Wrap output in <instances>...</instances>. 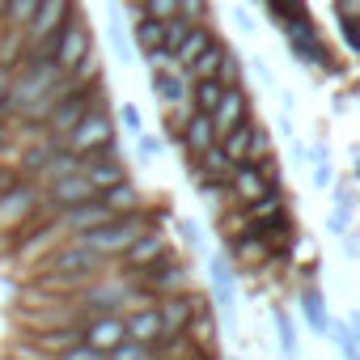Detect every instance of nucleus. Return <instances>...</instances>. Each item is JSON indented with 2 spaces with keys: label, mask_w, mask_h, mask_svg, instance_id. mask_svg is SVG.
<instances>
[{
  "label": "nucleus",
  "mask_w": 360,
  "mask_h": 360,
  "mask_svg": "<svg viewBox=\"0 0 360 360\" xmlns=\"http://www.w3.org/2000/svg\"><path fill=\"white\" fill-rule=\"evenodd\" d=\"M13 144H18V127H13V119H0V157H5Z\"/></svg>",
  "instance_id": "09e8293b"
},
{
  "label": "nucleus",
  "mask_w": 360,
  "mask_h": 360,
  "mask_svg": "<svg viewBox=\"0 0 360 360\" xmlns=\"http://www.w3.org/2000/svg\"><path fill=\"white\" fill-rule=\"evenodd\" d=\"M0 34H5V22H0Z\"/></svg>",
  "instance_id": "bf43d9fd"
},
{
  "label": "nucleus",
  "mask_w": 360,
  "mask_h": 360,
  "mask_svg": "<svg viewBox=\"0 0 360 360\" xmlns=\"http://www.w3.org/2000/svg\"><path fill=\"white\" fill-rule=\"evenodd\" d=\"M233 26H238L242 34H255V26H259V22H255V13H250V9H242V5H238V9H233Z\"/></svg>",
  "instance_id": "8fccbe9b"
},
{
  "label": "nucleus",
  "mask_w": 360,
  "mask_h": 360,
  "mask_svg": "<svg viewBox=\"0 0 360 360\" xmlns=\"http://www.w3.org/2000/svg\"><path fill=\"white\" fill-rule=\"evenodd\" d=\"M39 187H43V204H47V212H56V217L98 195V191H94V183H89L81 169L60 174V178H51V183H39Z\"/></svg>",
  "instance_id": "f8f14e48"
},
{
  "label": "nucleus",
  "mask_w": 360,
  "mask_h": 360,
  "mask_svg": "<svg viewBox=\"0 0 360 360\" xmlns=\"http://www.w3.org/2000/svg\"><path fill=\"white\" fill-rule=\"evenodd\" d=\"M140 13H148L157 22H169L178 13V0H140Z\"/></svg>",
  "instance_id": "a19ab883"
},
{
  "label": "nucleus",
  "mask_w": 360,
  "mask_h": 360,
  "mask_svg": "<svg viewBox=\"0 0 360 360\" xmlns=\"http://www.w3.org/2000/svg\"><path fill=\"white\" fill-rule=\"evenodd\" d=\"M5 5H9V0H0V18H5Z\"/></svg>",
  "instance_id": "13d9d810"
},
{
  "label": "nucleus",
  "mask_w": 360,
  "mask_h": 360,
  "mask_svg": "<svg viewBox=\"0 0 360 360\" xmlns=\"http://www.w3.org/2000/svg\"><path fill=\"white\" fill-rule=\"evenodd\" d=\"M5 360H13V356H5Z\"/></svg>",
  "instance_id": "052dcab7"
},
{
  "label": "nucleus",
  "mask_w": 360,
  "mask_h": 360,
  "mask_svg": "<svg viewBox=\"0 0 360 360\" xmlns=\"http://www.w3.org/2000/svg\"><path fill=\"white\" fill-rule=\"evenodd\" d=\"M106 360H153V343H140V339H123L119 347L106 352Z\"/></svg>",
  "instance_id": "72a5a7b5"
},
{
  "label": "nucleus",
  "mask_w": 360,
  "mask_h": 360,
  "mask_svg": "<svg viewBox=\"0 0 360 360\" xmlns=\"http://www.w3.org/2000/svg\"><path fill=\"white\" fill-rule=\"evenodd\" d=\"M153 85V98L161 102V110H178V106H187V94H191V81L183 72H157L148 77Z\"/></svg>",
  "instance_id": "aec40b11"
},
{
  "label": "nucleus",
  "mask_w": 360,
  "mask_h": 360,
  "mask_svg": "<svg viewBox=\"0 0 360 360\" xmlns=\"http://www.w3.org/2000/svg\"><path fill=\"white\" fill-rule=\"evenodd\" d=\"M314 183H318V187H330V165H326V161H318V169H314Z\"/></svg>",
  "instance_id": "5fc2aeb1"
},
{
  "label": "nucleus",
  "mask_w": 360,
  "mask_h": 360,
  "mask_svg": "<svg viewBox=\"0 0 360 360\" xmlns=\"http://www.w3.org/2000/svg\"><path fill=\"white\" fill-rule=\"evenodd\" d=\"M339 242H343V250H347L352 259H360V233H356V229H347V233H343Z\"/></svg>",
  "instance_id": "864d4df0"
},
{
  "label": "nucleus",
  "mask_w": 360,
  "mask_h": 360,
  "mask_svg": "<svg viewBox=\"0 0 360 360\" xmlns=\"http://www.w3.org/2000/svg\"><path fill=\"white\" fill-rule=\"evenodd\" d=\"M187 30H191V22H187V18H183V13H174V18H169V22H165V47H169V51H174V47H178V43H183V34H187Z\"/></svg>",
  "instance_id": "37998d69"
},
{
  "label": "nucleus",
  "mask_w": 360,
  "mask_h": 360,
  "mask_svg": "<svg viewBox=\"0 0 360 360\" xmlns=\"http://www.w3.org/2000/svg\"><path fill=\"white\" fill-rule=\"evenodd\" d=\"M208 288H212V301L221 309H233V301H238V271H233V259L225 250H217L208 259Z\"/></svg>",
  "instance_id": "a211bd4d"
},
{
  "label": "nucleus",
  "mask_w": 360,
  "mask_h": 360,
  "mask_svg": "<svg viewBox=\"0 0 360 360\" xmlns=\"http://www.w3.org/2000/svg\"><path fill=\"white\" fill-rule=\"evenodd\" d=\"M18 178H22V169H18V161H5V157H0V195H5L13 183H18Z\"/></svg>",
  "instance_id": "de8ad7c7"
},
{
  "label": "nucleus",
  "mask_w": 360,
  "mask_h": 360,
  "mask_svg": "<svg viewBox=\"0 0 360 360\" xmlns=\"http://www.w3.org/2000/svg\"><path fill=\"white\" fill-rule=\"evenodd\" d=\"M106 102H110V98H102V102H94V106L85 110V119L64 136V148H72L77 157H85V153L102 148L106 140H115V115L106 110Z\"/></svg>",
  "instance_id": "9d476101"
},
{
  "label": "nucleus",
  "mask_w": 360,
  "mask_h": 360,
  "mask_svg": "<svg viewBox=\"0 0 360 360\" xmlns=\"http://www.w3.org/2000/svg\"><path fill=\"white\" fill-rule=\"evenodd\" d=\"M271 318H276V330H280V352H284L288 360H297V326H292L288 309H284V305H276V309H271Z\"/></svg>",
  "instance_id": "2f4dec72"
},
{
  "label": "nucleus",
  "mask_w": 360,
  "mask_h": 360,
  "mask_svg": "<svg viewBox=\"0 0 360 360\" xmlns=\"http://www.w3.org/2000/svg\"><path fill=\"white\" fill-rule=\"evenodd\" d=\"M98 195H102V204H106L110 212H136V208H144V195L136 191L131 178H123V183H115V187H106V191H98Z\"/></svg>",
  "instance_id": "cd10ccee"
},
{
  "label": "nucleus",
  "mask_w": 360,
  "mask_h": 360,
  "mask_svg": "<svg viewBox=\"0 0 360 360\" xmlns=\"http://www.w3.org/2000/svg\"><path fill=\"white\" fill-rule=\"evenodd\" d=\"M110 47H115V56H119L123 64H131V39H127V30H123V13H119V9L110 13Z\"/></svg>",
  "instance_id": "473e14b6"
},
{
  "label": "nucleus",
  "mask_w": 360,
  "mask_h": 360,
  "mask_svg": "<svg viewBox=\"0 0 360 360\" xmlns=\"http://www.w3.org/2000/svg\"><path fill=\"white\" fill-rule=\"evenodd\" d=\"M221 94H225V85H221L217 77H204V81H191V94H187V106H191V110H204V115H212V110H217V102H221Z\"/></svg>",
  "instance_id": "c756f323"
},
{
  "label": "nucleus",
  "mask_w": 360,
  "mask_h": 360,
  "mask_svg": "<svg viewBox=\"0 0 360 360\" xmlns=\"http://www.w3.org/2000/svg\"><path fill=\"white\" fill-rule=\"evenodd\" d=\"M352 178H356V183H360V157H356V169H352Z\"/></svg>",
  "instance_id": "4d7b16f0"
},
{
  "label": "nucleus",
  "mask_w": 360,
  "mask_h": 360,
  "mask_svg": "<svg viewBox=\"0 0 360 360\" xmlns=\"http://www.w3.org/2000/svg\"><path fill=\"white\" fill-rule=\"evenodd\" d=\"M250 115H255V98H250L246 81H242V85H225V94H221V102H217V110H212V127H217V136H225L233 123H242V119H250Z\"/></svg>",
  "instance_id": "2eb2a0df"
},
{
  "label": "nucleus",
  "mask_w": 360,
  "mask_h": 360,
  "mask_svg": "<svg viewBox=\"0 0 360 360\" xmlns=\"http://www.w3.org/2000/svg\"><path fill=\"white\" fill-rule=\"evenodd\" d=\"M127 39H131V47H136L140 56L153 51V47H165V22H157V18H148V13H136Z\"/></svg>",
  "instance_id": "393cba45"
},
{
  "label": "nucleus",
  "mask_w": 360,
  "mask_h": 360,
  "mask_svg": "<svg viewBox=\"0 0 360 360\" xmlns=\"http://www.w3.org/2000/svg\"><path fill=\"white\" fill-rule=\"evenodd\" d=\"M157 153H161V140L148 136V131H140V136H136V157H140V161H153Z\"/></svg>",
  "instance_id": "a18cd8bd"
},
{
  "label": "nucleus",
  "mask_w": 360,
  "mask_h": 360,
  "mask_svg": "<svg viewBox=\"0 0 360 360\" xmlns=\"http://www.w3.org/2000/svg\"><path fill=\"white\" fill-rule=\"evenodd\" d=\"M81 9V0H39V5L30 9L22 39H26V51H39V56H51V39L60 34V26Z\"/></svg>",
  "instance_id": "423d86ee"
},
{
  "label": "nucleus",
  "mask_w": 360,
  "mask_h": 360,
  "mask_svg": "<svg viewBox=\"0 0 360 360\" xmlns=\"http://www.w3.org/2000/svg\"><path fill=\"white\" fill-rule=\"evenodd\" d=\"M255 123H259L255 115H250V119H242V123H233L225 136H217V144H221L233 161H246V157H250V136H255Z\"/></svg>",
  "instance_id": "bb28decb"
},
{
  "label": "nucleus",
  "mask_w": 360,
  "mask_h": 360,
  "mask_svg": "<svg viewBox=\"0 0 360 360\" xmlns=\"http://www.w3.org/2000/svg\"><path fill=\"white\" fill-rule=\"evenodd\" d=\"M89 56H98V43H94V26H89V18L77 9L64 26H60V34L51 39V60H56V68L64 72V77H72Z\"/></svg>",
  "instance_id": "39448f33"
},
{
  "label": "nucleus",
  "mask_w": 360,
  "mask_h": 360,
  "mask_svg": "<svg viewBox=\"0 0 360 360\" xmlns=\"http://www.w3.org/2000/svg\"><path fill=\"white\" fill-rule=\"evenodd\" d=\"M81 174L94 183V191H106V187L123 183V178H127V161H123L119 140H106L102 148L85 153V157H81Z\"/></svg>",
  "instance_id": "9b49d317"
},
{
  "label": "nucleus",
  "mask_w": 360,
  "mask_h": 360,
  "mask_svg": "<svg viewBox=\"0 0 360 360\" xmlns=\"http://www.w3.org/2000/svg\"><path fill=\"white\" fill-rule=\"evenodd\" d=\"M297 309H301V318L309 322L314 335H330V309H326V297H322L318 284H305L297 292Z\"/></svg>",
  "instance_id": "412c9836"
},
{
  "label": "nucleus",
  "mask_w": 360,
  "mask_h": 360,
  "mask_svg": "<svg viewBox=\"0 0 360 360\" xmlns=\"http://www.w3.org/2000/svg\"><path fill=\"white\" fill-rule=\"evenodd\" d=\"M178 144H183L187 161H195L204 148H212V144H217V127H212V115H204V110H187V119L178 123Z\"/></svg>",
  "instance_id": "f3484780"
},
{
  "label": "nucleus",
  "mask_w": 360,
  "mask_h": 360,
  "mask_svg": "<svg viewBox=\"0 0 360 360\" xmlns=\"http://www.w3.org/2000/svg\"><path fill=\"white\" fill-rule=\"evenodd\" d=\"M187 165H191V169H200V174H208V178H221V183H225V178L233 174V165H238V161H233L221 144H212V148H204V153H200L195 161H187Z\"/></svg>",
  "instance_id": "c85d7f7f"
},
{
  "label": "nucleus",
  "mask_w": 360,
  "mask_h": 360,
  "mask_svg": "<svg viewBox=\"0 0 360 360\" xmlns=\"http://www.w3.org/2000/svg\"><path fill=\"white\" fill-rule=\"evenodd\" d=\"M161 217H165V208H161V212H148V208L115 212L106 225H98V229H89V233H77V238H81L89 250H98L102 259H110V263H115V259H119V255H123V250H127V246H131V242L153 225V221H161Z\"/></svg>",
  "instance_id": "f03ea898"
},
{
  "label": "nucleus",
  "mask_w": 360,
  "mask_h": 360,
  "mask_svg": "<svg viewBox=\"0 0 360 360\" xmlns=\"http://www.w3.org/2000/svg\"><path fill=\"white\" fill-rule=\"evenodd\" d=\"M81 339L106 356L110 347H119V343L127 339V322H123V314H119V309H110V314H94V318L81 326Z\"/></svg>",
  "instance_id": "dca6fc26"
},
{
  "label": "nucleus",
  "mask_w": 360,
  "mask_h": 360,
  "mask_svg": "<svg viewBox=\"0 0 360 360\" xmlns=\"http://www.w3.org/2000/svg\"><path fill=\"white\" fill-rule=\"evenodd\" d=\"M115 123H119L127 136H140V131H144V115H140V106H136V102H123V106H119V115H115Z\"/></svg>",
  "instance_id": "e433bc0d"
},
{
  "label": "nucleus",
  "mask_w": 360,
  "mask_h": 360,
  "mask_svg": "<svg viewBox=\"0 0 360 360\" xmlns=\"http://www.w3.org/2000/svg\"><path fill=\"white\" fill-rule=\"evenodd\" d=\"M225 51H229V43L217 34V39H212V43H208V47H204V51H200V56H195L187 68H183V77H187V81H204V77H217V68H221Z\"/></svg>",
  "instance_id": "a878e982"
},
{
  "label": "nucleus",
  "mask_w": 360,
  "mask_h": 360,
  "mask_svg": "<svg viewBox=\"0 0 360 360\" xmlns=\"http://www.w3.org/2000/svg\"><path fill=\"white\" fill-rule=\"evenodd\" d=\"M242 77H246L242 56L229 47V51H225V60H221V68H217V81H221V85H242Z\"/></svg>",
  "instance_id": "f704fd0d"
},
{
  "label": "nucleus",
  "mask_w": 360,
  "mask_h": 360,
  "mask_svg": "<svg viewBox=\"0 0 360 360\" xmlns=\"http://www.w3.org/2000/svg\"><path fill=\"white\" fill-rule=\"evenodd\" d=\"M72 343H81V326H77V322H56V326H43V330L34 335V347H43L51 360H56L60 352H68Z\"/></svg>",
  "instance_id": "5701e85b"
},
{
  "label": "nucleus",
  "mask_w": 360,
  "mask_h": 360,
  "mask_svg": "<svg viewBox=\"0 0 360 360\" xmlns=\"http://www.w3.org/2000/svg\"><path fill=\"white\" fill-rule=\"evenodd\" d=\"M144 64H148V77H157V72H178V60H174L169 47H153V51H144Z\"/></svg>",
  "instance_id": "c9c22d12"
},
{
  "label": "nucleus",
  "mask_w": 360,
  "mask_h": 360,
  "mask_svg": "<svg viewBox=\"0 0 360 360\" xmlns=\"http://www.w3.org/2000/svg\"><path fill=\"white\" fill-rule=\"evenodd\" d=\"M339 30H343V43L360 51V18H339Z\"/></svg>",
  "instance_id": "49530a36"
},
{
  "label": "nucleus",
  "mask_w": 360,
  "mask_h": 360,
  "mask_svg": "<svg viewBox=\"0 0 360 360\" xmlns=\"http://www.w3.org/2000/svg\"><path fill=\"white\" fill-rule=\"evenodd\" d=\"M72 169H81V157H77L72 148H64V144H60V148H56V153L43 161V169L34 174V183H51V178H60V174H72Z\"/></svg>",
  "instance_id": "7c9ffc66"
},
{
  "label": "nucleus",
  "mask_w": 360,
  "mask_h": 360,
  "mask_svg": "<svg viewBox=\"0 0 360 360\" xmlns=\"http://www.w3.org/2000/svg\"><path fill=\"white\" fill-rule=\"evenodd\" d=\"M102 98H110V85L106 81H98V85H64V94L47 106V115H43V131L51 136V140H60L64 144V136L85 119V110L94 106V102H102Z\"/></svg>",
  "instance_id": "20e7f679"
},
{
  "label": "nucleus",
  "mask_w": 360,
  "mask_h": 360,
  "mask_svg": "<svg viewBox=\"0 0 360 360\" xmlns=\"http://www.w3.org/2000/svg\"><path fill=\"white\" fill-rule=\"evenodd\" d=\"M34 5H39V0H9V5H5V18H0V22H5V26H26V18H30Z\"/></svg>",
  "instance_id": "58836bf2"
},
{
  "label": "nucleus",
  "mask_w": 360,
  "mask_h": 360,
  "mask_svg": "<svg viewBox=\"0 0 360 360\" xmlns=\"http://www.w3.org/2000/svg\"><path fill=\"white\" fill-rule=\"evenodd\" d=\"M335 18H360V0H335Z\"/></svg>",
  "instance_id": "603ef678"
},
{
  "label": "nucleus",
  "mask_w": 360,
  "mask_h": 360,
  "mask_svg": "<svg viewBox=\"0 0 360 360\" xmlns=\"http://www.w3.org/2000/svg\"><path fill=\"white\" fill-rule=\"evenodd\" d=\"M106 271H110V259H102L98 250H89L81 238H68L56 255L43 259L39 284L43 288H56V292H77L81 284H89V280H98Z\"/></svg>",
  "instance_id": "f257e3e1"
},
{
  "label": "nucleus",
  "mask_w": 360,
  "mask_h": 360,
  "mask_svg": "<svg viewBox=\"0 0 360 360\" xmlns=\"http://www.w3.org/2000/svg\"><path fill=\"white\" fill-rule=\"evenodd\" d=\"M161 255H169V238H165V229H157V225H148L115 263L123 267V276H136L140 267H148V263H157Z\"/></svg>",
  "instance_id": "4468645a"
},
{
  "label": "nucleus",
  "mask_w": 360,
  "mask_h": 360,
  "mask_svg": "<svg viewBox=\"0 0 360 360\" xmlns=\"http://www.w3.org/2000/svg\"><path fill=\"white\" fill-rule=\"evenodd\" d=\"M115 212L102 204V195H94V200H85V204H77V208H68V212H60V225L77 238V233H89V229H98V225H106Z\"/></svg>",
  "instance_id": "6ab92c4d"
},
{
  "label": "nucleus",
  "mask_w": 360,
  "mask_h": 360,
  "mask_svg": "<svg viewBox=\"0 0 360 360\" xmlns=\"http://www.w3.org/2000/svg\"><path fill=\"white\" fill-rule=\"evenodd\" d=\"M208 297L204 292H195V288H183V292H169V297H157V309H161V335H187V326H191V318H195V309L204 305Z\"/></svg>",
  "instance_id": "ddd939ff"
},
{
  "label": "nucleus",
  "mask_w": 360,
  "mask_h": 360,
  "mask_svg": "<svg viewBox=\"0 0 360 360\" xmlns=\"http://www.w3.org/2000/svg\"><path fill=\"white\" fill-rule=\"evenodd\" d=\"M56 360H106V356H102V352H98V347H89V343H85V339H81V343H72V347H68V352H60V356H56Z\"/></svg>",
  "instance_id": "c03bdc74"
},
{
  "label": "nucleus",
  "mask_w": 360,
  "mask_h": 360,
  "mask_svg": "<svg viewBox=\"0 0 360 360\" xmlns=\"http://www.w3.org/2000/svg\"><path fill=\"white\" fill-rule=\"evenodd\" d=\"M212 39H217V30H212V22H191V30L183 34V43H178V47H174V60H178V72H183V68H187V64H191V60H195V56H200V51H204L208 43H212Z\"/></svg>",
  "instance_id": "b1692460"
},
{
  "label": "nucleus",
  "mask_w": 360,
  "mask_h": 360,
  "mask_svg": "<svg viewBox=\"0 0 360 360\" xmlns=\"http://www.w3.org/2000/svg\"><path fill=\"white\" fill-rule=\"evenodd\" d=\"M280 183V157H263V161H238L233 174L225 178V187H229V200L233 204H250L259 200L267 187Z\"/></svg>",
  "instance_id": "6e6552de"
},
{
  "label": "nucleus",
  "mask_w": 360,
  "mask_h": 360,
  "mask_svg": "<svg viewBox=\"0 0 360 360\" xmlns=\"http://www.w3.org/2000/svg\"><path fill=\"white\" fill-rule=\"evenodd\" d=\"M178 233L187 238V246H200V242H204V233H200V225H195V221H178Z\"/></svg>",
  "instance_id": "3c124183"
},
{
  "label": "nucleus",
  "mask_w": 360,
  "mask_h": 360,
  "mask_svg": "<svg viewBox=\"0 0 360 360\" xmlns=\"http://www.w3.org/2000/svg\"><path fill=\"white\" fill-rule=\"evenodd\" d=\"M153 301L157 297H169V292H183V288H191V267H187V259L183 255H161L157 263H148V267H140L136 276H131Z\"/></svg>",
  "instance_id": "1a4fd4ad"
},
{
  "label": "nucleus",
  "mask_w": 360,
  "mask_h": 360,
  "mask_svg": "<svg viewBox=\"0 0 360 360\" xmlns=\"http://www.w3.org/2000/svg\"><path fill=\"white\" fill-rule=\"evenodd\" d=\"M43 208H47V204H43V187L34 183V178H18V183L0 195V238L22 233Z\"/></svg>",
  "instance_id": "0eeeda50"
},
{
  "label": "nucleus",
  "mask_w": 360,
  "mask_h": 360,
  "mask_svg": "<svg viewBox=\"0 0 360 360\" xmlns=\"http://www.w3.org/2000/svg\"><path fill=\"white\" fill-rule=\"evenodd\" d=\"M335 204H347V208H356V195H352V191L339 183V187H335Z\"/></svg>",
  "instance_id": "6e6d98bb"
},
{
  "label": "nucleus",
  "mask_w": 360,
  "mask_h": 360,
  "mask_svg": "<svg viewBox=\"0 0 360 360\" xmlns=\"http://www.w3.org/2000/svg\"><path fill=\"white\" fill-rule=\"evenodd\" d=\"M352 212H356V208H347V204H335V208H330V217H326V229H330L335 238H343V233L352 229Z\"/></svg>",
  "instance_id": "ea45409f"
},
{
  "label": "nucleus",
  "mask_w": 360,
  "mask_h": 360,
  "mask_svg": "<svg viewBox=\"0 0 360 360\" xmlns=\"http://www.w3.org/2000/svg\"><path fill=\"white\" fill-rule=\"evenodd\" d=\"M330 335H335V347H339V356H343V360H360V343L352 339V330H347L343 322H339V326L330 322Z\"/></svg>",
  "instance_id": "4c0bfd02"
},
{
  "label": "nucleus",
  "mask_w": 360,
  "mask_h": 360,
  "mask_svg": "<svg viewBox=\"0 0 360 360\" xmlns=\"http://www.w3.org/2000/svg\"><path fill=\"white\" fill-rule=\"evenodd\" d=\"M178 13H183L187 22H208L212 0H178Z\"/></svg>",
  "instance_id": "79ce46f5"
},
{
  "label": "nucleus",
  "mask_w": 360,
  "mask_h": 360,
  "mask_svg": "<svg viewBox=\"0 0 360 360\" xmlns=\"http://www.w3.org/2000/svg\"><path fill=\"white\" fill-rule=\"evenodd\" d=\"M123 322H127V339H140V343H153V339L165 330V326H161V309H157V301H144V305L127 309Z\"/></svg>",
  "instance_id": "4be33fe9"
},
{
  "label": "nucleus",
  "mask_w": 360,
  "mask_h": 360,
  "mask_svg": "<svg viewBox=\"0 0 360 360\" xmlns=\"http://www.w3.org/2000/svg\"><path fill=\"white\" fill-rule=\"evenodd\" d=\"M280 30H284V47L292 51V60L309 72V68H322V72H330V77H339L343 68L335 64V51L326 47V39H322V30L314 26V18H309V9L305 13H297V18H284L280 22Z\"/></svg>",
  "instance_id": "7ed1b4c3"
}]
</instances>
